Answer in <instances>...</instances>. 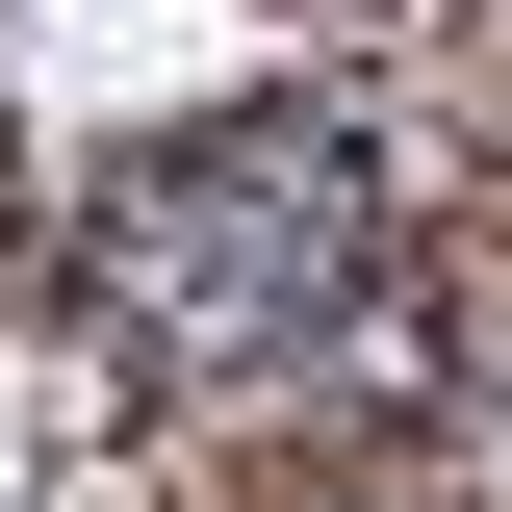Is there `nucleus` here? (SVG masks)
I'll return each mask as SVG.
<instances>
[{
  "mask_svg": "<svg viewBox=\"0 0 512 512\" xmlns=\"http://www.w3.org/2000/svg\"><path fill=\"white\" fill-rule=\"evenodd\" d=\"M359 256H384V205H359L333 128H205V154L103 180L77 282H103V333H128L154 384H282V359H333Z\"/></svg>",
  "mask_w": 512,
  "mask_h": 512,
  "instance_id": "obj_1",
  "label": "nucleus"
}]
</instances>
